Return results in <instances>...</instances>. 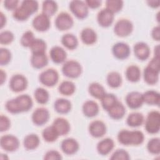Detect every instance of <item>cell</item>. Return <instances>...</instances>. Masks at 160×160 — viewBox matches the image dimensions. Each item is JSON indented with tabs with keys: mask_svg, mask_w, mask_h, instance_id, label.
Instances as JSON below:
<instances>
[{
	"mask_svg": "<svg viewBox=\"0 0 160 160\" xmlns=\"http://www.w3.org/2000/svg\"><path fill=\"white\" fill-rule=\"evenodd\" d=\"M160 128V113L157 111L150 112L145 121V129L149 134L158 133Z\"/></svg>",
	"mask_w": 160,
	"mask_h": 160,
	"instance_id": "cell-1",
	"label": "cell"
},
{
	"mask_svg": "<svg viewBox=\"0 0 160 160\" xmlns=\"http://www.w3.org/2000/svg\"><path fill=\"white\" fill-rule=\"evenodd\" d=\"M63 74L69 78H77L82 73V67L79 62L74 60L66 61L62 67Z\"/></svg>",
	"mask_w": 160,
	"mask_h": 160,
	"instance_id": "cell-2",
	"label": "cell"
},
{
	"mask_svg": "<svg viewBox=\"0 0 160 160\" xmlns=\"http://www.w3.org/2000/svg\"><path fill=\"white\" fill-rule=\"evenodd\" d=\"M41 83L47 87H52L59 80L58 72L54 69H48L42 71L39 76Z\"/></svg>",
	"mask_w": 160,
	"mask_h": 160,
	"instance_id": "cell-3",
	"label": "cell"
},
{
	"mask_svg": "<svg viewBox=\"0 0 160 160\" xmlns=\"http://www.w3.org/2000/svg\"><path fill=\"white\" fill-rule=\"evenodd\" d=\"M69 9L73 14L78 19H82L88 15L89 10L85 1L74 0L69 3Z\"/></svg>",
	"mask_w": 160,
	"mask_h": 160,
	"instance_id": "cell-4",
	"label": "cell"
},
{
	"mask_svg": "<svg viewBox=\"0 0 160 160\" xmlns=\"http://www.w3.org/2000/svg\"><path fill=\"white\" fill-rule=\"evenodd\" d=\"M132 22L126 19H121L116 22L114 28V33L119 37H126L132 31Z\"/></svg>",
	"mask_w": 160,
	"mask_h": 160,
	"instance_id": "cell-5",
	"label": "cell"
},
{
	"mask_svg": "<svg viewBox=\"0 0 160 160\" xmlns=\"http://www.w3.org/2000/svg\"><path fill=\"white\" fill-rule=\"evenodd\" d=\"M54 22L58 29L60 31H66L71 28L73 25L74 21L69 14L62 12L56 16Z\"/></svg>",
	"mask_w": 160,
	"mask_h": 160,
	"instance_id": "cell-6",
	"label": "cell"
},
{
	"mask_svg": "<svg viewBox=\"0 0 160 160\" xmlns=\"http://www.w3.org/2000/svg\"><path fill=\"white\" fill-rule=\"evenodd\" d=\"M0 145L6 151L13 152L19 148V141L16 136L11 134H7L1 138Z\"/></svg>",
	"mask_w": 160,
	"mask_h": 160,
	"instance_id": "cell-7",
	"label": "cell"
},
{
	"mask_svg": "<svg viewBox=\"0 0 160 160\" xmlns=\"http://www.w3.org/2000/svg\"><path fill=\"white\" fill-rule=\"evenodd\" d=\"M27 86L28 80L23 75L17 74L11 77L9 81V88L13 92H21L25 90Z\"/></svg>",
	"mask_w": 160,
	"mask_h": 160,
	"instance_id": "cell-8",
	"label": "cell"
},
{
	"mask_svg": "<svg viewBox=\"0 0 160 160\" xmlns=\"http://www.w3.org/2000/svg\"><path fill=\"white\" fill-rule=\"evenodd\" d=\"M49 17L43 13L39 14L35 16L32 22L34 29L39 32H44L50 28Z\"/></svg>",
	"mask_w": 160,
	"mask_h": 160,
	"instance_id": "cell-9",
	"label": "cell"
},
{
	"mask_svg": "<svg viewBox=\"0 0 160 160\" xmlns=\"http://www.w3.org/2000/svg\"><path fill=\"white\" fill-rule=\"evenodd\" d=\"M126 102L129 108L132 109H138L144 103L142 94L138 91H132L126 97Z\"/></svg>",
	"mask_w": 160,
	"mask_h": 160,
	"instance_id": "cell-10",
	"label": "cell"
},
{
	"mask_svg": "<svg viewBox=\"0 0 160 160\" xmlns=\"http://www.w3.org/2000/svg\"><path fill=\"white\" fill-rule=\"evenodd\" d=\"M49 119V112L44 108H37L32 114V121L36 126H42L48 121Z\"/></svg>",
	"mask_w": 160,
	"mask_h": 160,
	"instance_id": "cell-11",
	"label": "cell"
},
{
	"mask_svg": "<svg viewBox=\"0 0 160 160\" xmlns=\"http://www.w3.org/2000/svg\"><path fill=\"white\" fill-rule=\"evenodd\" d=\"M114 13L107 8L101 9L98 14L97 20L99 26L103 28L110 26L114 21Z\"/></svg>",
	"mask_w": 160,
	"mask_h": 160,
	"instance_id": "cell-12",
	"label": "cell"
},
{
	"mask_svg": "<svg viewBox=\"0 0 160 160\" xmlns=\"http://www.w3.org/2000/svg\"><path fill=\"white\" fill-rule=\"evenodd\" d=\"M112 52L114 57L118 59H124L129 57L131 51L129 46L124 42L116 43L112 48Z\"/></svg>",
	"mask_w": 160,
	"mask_h": 160,
	"instance_id": "cell-13",
	"label": "cell"
},
{
	"mask_svg": "<svg viewBox=\"0 0 160 160\" xmlns=\"http://www.w3.org/2000/svg\"><path fill=\"white\" fill-rule=\"evenodd\" d=\"M89 132L92 137L99 138L102 137L106 134V126L102 121L96 120L90 123Z\"/></svg>",
	"mask_w": 160,
	"mask_h": 160,
	"instance_id": "cell-14",
	"label": "cell"
},
{
	"mask_svg": "<svg viewBox=\"0 0 160 160\" xmlns=\"http://www.w3.org/2000/svg\"><path fill=\"white\" fill-rule=\"evenodd\" d=\"M79 146L78 141L73 138H67L64 139L61 144V150L68 155L75 154L79 149Z\"/></svg>",
	"mask_w": 160,
	"mask_h": 160,
	"instance_id": "cell-15",
	"label": "cell"
},
{
	"mask_svg": "<svg viewBox=\"0 0 160 160\" xmlns=\"http://www.w3.org/2000/svg\"><path fill=\"white\" fill-rule=\"evenodd\" d=\"M133 50L136 57L141 61L146 60L149 57L150 49L148 45L145 42H137L134 44Z\"/></svg>",
	"mask_w": 160,
	"mask_h": 160,
	"instance_id": "cell-16",
	"label": "cell"
},
{
	"mask_svg": "<svg viewBox=\"0 0 160 160\" xmlns=\"http://www.w3.org/2000/svg\"><path fill=\"white\" fill-rule=\"evenodd\" d=\"M59 136L66 135L70 131V124L64 118H58L53 121L52 124Z\"/></svg>",
	"mask_w": 160,
	"mask_h": 160,
	"instance_id": "cell-17",
	"label": "cell"
},
{
	"mask_svg": "<svg viewBox=\"0 0 160 160\" xmlns=\"http://www.w3.org/2000/svg\"><path fill=\"white\" fill-rule=\"evenodd\" d=\"M49 55L51 60L56 64L64 62L67 58V54L65 50L60 46H54L49 51Z\"/></svg>",
	"mask_w": 160,
	"mask_h": 160,
	"instance_id": "cell-18",
	"label": "cell"
},
{
	"mask_svg": "<svg viewBox=\"0 0 160 160\" xmlns=\"http://www.w3.org/2000/svg\"><path fill=\"white\" fill-rule=\"evenodd\" d=\"M109 116L114 119L118 120L122 119L126 113L124 106L118 101L108 111Z\"/></svg>",
	"mask_w": 160,
	"mask_h": 160,
	"instance_id": "cell-19",
	"label": "cell"
},
{
	"mask_svg": "<svg viewBox=\"0 0 160 160\" xmlns=\"http://www.w3.org/2000/svg\"><path fill=\"white\" fill-rule=\"evenodd\" d=\"M15 99L21 112L28 111L32 106V99L28 94L19 95L17 96Z\"/></svg>",
	"mask_w": 160,
	"mask_h": 160,
	"instance_id": "cell-20",
	"label": "cell"
},
{
	"mask_svg": "<svg viewBox=\"0 0 160 160\" xmlns=\"http://www.w3.org/2000/svg\"><path fill=\"white\" fill-rule=\"evenodd\" d=\"M159 71L154 69L150 68L147 66L143 72V76L144 81L150 85L155 84L158 82L159 80Z\"/></svg>",
	"mask_w": 160,
	"mask_h": 160,
	"instance_id": "cell-21",
	"label": "cell"
},
{
	"mask_svg": "<svg viewBox=\"0 0 160 160\" xmlns=\"http://www.w3.org/2000/svg\"><path fill=\"white\" fill-rule=\"evenodd\" d=\"M114 143L112 139L105 138L100 141L97 144V151L101 155L105 156L108 154L114 148Z\"/></svg>",
	"mask_w": 160,
	"mask_h": 160,
	"instance_id": "cell-22",
	"label": "cell"
},
{
	"mask_svg": "<svg viewBox=\"0 0 160 160\" xmlns=\"http://www.w3.org/2000/svg\"><path fill=\"white\" fill-rule=\"evenodd\" d=\"M31 64L35 69H41L48 64V58L46 53L32 54L31 58Z\"/></svg>",
	"mask_w": 160,
	"mask_h": 160,
	"instance_id": "cell-23",
	"label": "cell"
},
{
	"mask_svg": "<svg viewBox=\"0 0 160 160\" xmlns=\"http://www.w3.org/2000/svg\"><path fill=\"white\" fill-rule=\"evenodd\" d=\"M82 112L88 118L94 117L99 112V106L94 101H87L82 105Z\"/></svg>",
	"mask_w": 160,
	"mask_h": 160,
	"instance_id": "cell-24",
	"label": "cell"
},
{
	"mask_svg": "<svg viewBox=\"0 0 160 160\" xmlns=\"http://www.w3.org/2000/svg\"><path fill=\"white\" fill-rule=\"evenodd\" d=\"M81 39L84 44L91 45L96 42L97 34L92 29L86 28L83 29L81 32Z\"/></svg>",
	"mask_w": 160,
	"mask_h": 160,
	"instance_id": "cell-25",
	"label": "cell"
},
{
	"mask_svg": "<svg viewBox=\"0 0 160 160\" xmlns=\"http://www.w3.org/2000/svg\"><path fill=\"white\" fill-rule=\"evenodd\" d=\"M55 111L60 114H66L71 109V102L64 98L58 99L54 104Z\"/></svg>",
	"mask_w": 160,
	"mask_h": 160,
	"instance_id": "cell-26",
	"label": "cell"
},
{
	"mask_svg": "<svg viewBox=\"0 0 160 160\" xmlns=\"http://www.w3.org/2000/svg\"><path fill=\"white\" fill-rule=\"evenodd\" d=\"M144 102L150 105H159L160 94L155 91H148L142 94Z\"/></svg>",
	"mask_w": 160,
	"mask_h": 160,
	"instance_id": "cell-27",
	"label": "cell"
},
{
	"mask_svg": "<svg viewBox=\"0 0 160 160\" xmlns=\"http://www.w3.org/2000/svg\"><path fill=\"white\" fill-rule=\"evenodd\" d=\"M126 77L130 82H138L141 78L140 69L136 65H131L128 66L126 70Z\"/></svg>",
	"mask_w": 160,
	"mask_h": 160,
	"instance_id": "cell-28",
	"label": "cell"
},
{
	"mask_svg": "<svg viewBox=\"0 0 160 160\" xmlns=\"http://www.w3.org/2000/svg\"><path fill=\"white\" fill-rule=\"evenodd\" d=\"M144 122L143 115L138 112L131 113L127 118V124L132 128H136L141 126Z\"/></svg>",
	"mask_w": 160,
	"mask_h": 160,
	"instance_id": "cell-29",
	"label": "cell"
},
{
	"mask_svg": "<svg viewBox=\"0 0 160 160\" xmlns=\"http://www.w3.org/2000/svg\"><path fill=\"white\" fill-rule=\"evenodd\" d=\"M39 142L40 140L38 136L35 134H30L24 138L23 144L26 149L33 150L38 147Z\"/></svg>",
	"mask_w": 160,
	"mask_h": 160,
	"instance_id": "cell-30",
	"label": "cell"
},
{
	"mask_svg": "<svg viewBox=\"0 0 160 160\" xmlns=\"http://www.w3.org/2000/svg\"><path fill=\"white\" fill-rule=\"evenodd\" d=\"M89 94L96 99H101L106 93L104 87L98 82H92L88 87Z\"/></svg>",
	"mask_w": 160,
	"mask_h": 160,
	"instance_id": "cell-31",
	"label": "cell"
},
{
	"mask_svg": "<svg viewBox=\"0 0 160 160\" xmlns=\"http://www.w3.org/2000/svg\"><path fill=\"white\" fill-rule=\"evenodd\" d=\"M61 42L64 46L70 50L76 49L78 45V41L77 38L72 34L70 33L64 34L62 36Z\"/></svg>",
	"mask_w": 160,
	"mask_h": 160,
	"instance_id": "cell-32",
	"label": "cell"
},
{
	"mask_svg": "<svg viewBox=\"0 0 160 160\" xmlns=\"http://www.w3.org/2000/svg\"><path fill=\"white\" fill-rule=\"evenodd\" d=\"M42 13L48 16V17L53 16L58 10V4L57 3L51 0L44 1L42 2Z\"/></svg>",
	"mask_w": 160,
	"mask_h": 160,
	"instance_id": "cell-33",
	"label": "cell"
},
{
	"mask_svg": "<svg viewBox=\"0 0 160 160\" xmlns=\"http://www.w3.org/2000/svg\"><path fill=\"white\" fill-rule=\"evenodd\" d=\"M107 83L112 88H117L121 85L122 78L118 72H109L107 76Z\"/></svg>",
	"mask_w": 160,
	"mask_h": 160,
	"instance_id": "cell-34",
	"label": "cell"
},
{
	"mask_svg": "<svg viewBox=\"0 0 160 160\" xmlns=\"http://www.w3.org/2000/svg\"><path fill=\"white\" fill-rule=\"evenodd\" d=\"M75 85L70 81H64L59 86V92L64 96H71L75 91Z\"/></svg>",
	"mask_w": 160,
	"mask_h": 160,
	"instance_id": "cell-35",
	"label": "cell"
},
{
	"mask_svg": "<svg viewBox=\"0 0 160 160\" xmlns=\"http://www.w3.org/2000/svg\"><path fill=\"white\" fill-rule=\"evenodd\" d=\"M42 136L44 141L48 142H52L58 138L59 135L53 128L52 126L46 127L42 132Z\"/></svg>",
	"mask_w": 160,
	"mask_h": 160,
	"instance_id": "cell-36",
	"label": "cell"
},
{
	"mask_svg": "<svg viewBox=\"0 0 160 160\" xmlns=\"http://www.w3.org/2000/svg\"><path fill=\"white\" fill-rule=\"evenodd\" d=\"M118 101L116 96L111 93H106L101 99V105L103 109L108 111Z\"/></svg>",
	"mask_w": 160,
	"mask_h": 160,
	"instance_id": "cell-37",
	"label": "cell"
},
{
	"mask_svg": "<svg viewBox=\"0 0 160 160\" xmlns=\"http://www.w3.org/2000/svg\"><path fill=\"white\" fill-rule=\"evenodd\" d=\"M32 54L45 53L46 43L41 39H35L30 46Z\"/></svg>",
	"mask_w": 160,
	"mask_h": 160,
	"instance_id": "cell-38",
	"label": "cell"
},
{
	"mask_svg": "<svg viewBox=\"0 0 160 160\" xmlns=\"http://www.w3.org/2000/svg\"><path fill=\"white\" fill-rule=\"evenodd\" d=\"M34 96L36 101L41 104H46L49 98V92L42 88H37L34 91Z\"/></svg>",
	"mask_w": 160,
	"mask_h": 160,
	"instance_id": "cell-39",
	"label": "cell"
},
{
	"mask_svg": "<svg viewBox=\"0 0 160 160\" xmlns=\"http://www.w3.org/2000/svg\"><path fill=\"white\" fill-rule=\"evenodd\" d=\"M31 14L22 6H20L19 7H18L12 13L13 18L19 21H24L27 20L30 16Z\"/></svg>",
	"mask_w": 160,
	"mask_h": 160,
	"instance_id": "cell-40",
	"label": "cell"
},
{
	"mask_svg": "<svg viewBox=\"0 0 160 160\" xmlns=\"http://www.w3.org/2000/svg\"><path fill=\"white\" fill-rule=\"evenodd\" d=\"M144 139L143 133L140 131H130V145L141 144Z\"/></svg>",
	"mask_w": 160,
	"mask_h": 160,
	"instance_id": "cell-41",
	"label": "cell"
},
{
	"mask_svg": "<svg viewBox=\"0 0 160 160\" xmlns=\"http://www.w3.org/2000/svg\"><path fill=\"white\" fill-rule=\"evenodd\" d=\"M148 151L152 154H159L160 152V139L154 138L150 139L147 144Z\"/></svg>",
	"mask_w": 160,
	"mask_h": 160,
	"instance_id": "cell-42",
	"label": "cell"
},
{
	"mask_svg": "<svg viewBox=\"0 0 160 160\" xmlns=\"http://www.w3.org/2000/svg\"><path fill=\"white\" fill-rule=\"evenodd\" d=\"M106 8L114 14L121 10L123 6V1L121 0H108L106 1Z\"/></svg>",
	"mask_w": 160,
	"mask_h": 160,
	"instance_id": "cell-43",
	"label": "cell"
},
{
	"mask_svg": "<svg viewBox=\"0 0 160 160\" xmlns=\"http://www.w3.org/2000/svg\"><path fill=\"white\" fill-rule=\"evenodd\" d=\"M36 38H34V34L31 31H26L21 38V44L22 46L26 48H30L32 42Z\"/></svg>",
	"mask_w": 160,
	"mask_h": 160,
	"instance_id": "cell-44",
	"label": "cell"
},
{
	"mask_svg": "<svg viewBox=\"0 0 160 160\" xmlns=\"http://www.w3.org/2000/svg\"><path fill=\"white\" fill-rule=\"evenodd\" d=\"M21 6H22L24 8H25L31 15L35 13L39 8L38 2L36 1L32 0H26L23 1L21 2Z\"/></svg>",
	"mask_w": 160,
	"mask_h": 160,
	"instance_id": "cell-45",
	"label": "cell"
},
{
	"mask_svg": "<svg viewBox=\"0 0 160 160\" xmlns=\"http://www.w3.org/2000/svg\"><path fill=\"white\" fill-rule=\"evenodd\" d=\"M118 140L121 144L130 145V131L124 129L120 131L118 134Z\"/></svg>",
	"mask_w": 160,
	"mask_h": 160,
	"instance_id": "cell-46",
	"label": "cell"
},
{
	"mask_svg": "<svg viewBox=\"0 0 160 160\" xmlns=\"http://www.w3.org/2000/svg\"><path fill=\"white\" fill-rule=\"evenodd\" d=\"M11 53L6 48H1L0 49V64L1 66L7 65L11 61Z\"/></svg>",
	"mask_w": 160,
	"mask_h": 160,
	"instance_id": "cell-47",
	"label": "cell"
},
{
	"mask_svg": "<svg viewBox=\"0 0 160 160\" xmlns=\"http://www.w3.org/2000/svg\"><path fill=\"white\" fill-rule=\"evenodd\" d=\"M14 38V34L9 31H4L0 33V43L2 44H9L11 43Z\"/></svg>",
	"mask_w": 160,
	"mask_h": 160,
	"instance_id": "cell-48",
	"label": "cell"
},
{
	"mask_svg": "<svg viewBox=\"0 0 160 160\" xmlns=\"http://www.w3.org/2000/svg\"><path fill=\"white\" fill-rule=\"evenodd\" d=\"M112 160H129L130 159L129 153L124 149L116 150L110 158Z\"/></svg>",
	"mask_w": 160,
	"mask_h": 160,
	"instance_id": "cell-49",
	"label": "cell"
},
{
	"mask_svg": "<svg viewBox=\"0 0 160 160\" xmlns=\"http://www.w3.org/2000/svg\"><path fill=\"white\" fill-rule=\"evenodd\" d=\"M5 107L7 111L10 113L18 114L21 112L15 98L8 101L6 103Z\"/></svg>",
	"mask_w": 160,
	"mask_h": 160,
	"instance_id": "cell-50",
	"label": "cell"
},
{
	"mask_svg": "<svg viewBox=\"0 0 160 160\" xmlns=\"http://www.w3.org/2000/svg\"><path fill=\"white\" fill-rule=\"evenodd\" d=\"M11 126V121L9 119L4 115L0 117V131L4 132L9 129Z\"/></svg>",
	"mask_w": 160,
	"mask_h": 160,
	"instance_id": "cell-51",
	"label": "cell"
},
{
	"mask_svg": "<svg viewBox=\"0 0 160 160\" xmlns=\"http://www.w3.org/2000/svg\"><path fill=\"white\" fill-rule=\"evenodd\" d=\"M44 158L46 160H61L62 156L58 151L51 150L46 153Z\"/></svg>",
	"mask_w": 160,
	"mask_h": 160,
	"instance_id": "cell-52",
	"label": "cell"
},
{
	"mask_svg": "<svg viewBox=\"0 0 160 160\" xmlns=\"http://www.w3.org/2000/svg\"><path fill=\"white\" fill-rule=\"evenodd\" d=\"M18 0H6L4 1V6L8 10L14 11L18 8Z\"/></svg>",
	"mask_w": 160,
	"mask_h": 160,
	"instance_id": "cell-53",
	"label": "cell"
},
{
	"mask_svg": "<svg viewBox=\"0 0 160 160\" xmlns=\"http://www.w3.org/2000/svg\"><path fill=\"white\" fill-rule=\"evenodd\" d=\"M148 66L152 69L159 71V56H154V58L149 61Z\"/></svg>",
	"mask_w": 160,
	"mask_h": 160,
	"instance_id": "cell-54",
	"label": "cell"
},
{
	"mask_svg": "<svg viewBox=\"0 0 160 160\" xmlns=\"http://www.w3.org/2000/svg\"><path fill=\"white\" fill-rule=\"evenodd\" d=\"M88 8L96 9L99 8L101 4V1L99 0H87L85 1Z\"/></svg>",
	"mask_w": 160,
	"mask_h": 160,
	"instance_id": "cell-55",
	"label": "cell"
},
{
	"mask_svg": "<svg viewBox=\"0 0 160 160\" xmlns=\"http://www.w3.org/2000/svg\"><path fill=\"white\" fill-rule=\"evenodd\" d=\"M152 38L156 41H159L160 39V27L159 26L154 27L151 32Z\"/></svg>",
	"mask_w": 160,
	"mask_h": 160,
	"instance_id": "cell-56",
	"label": "cell"
},
{
	"mask_svg": "<svg viewBox=\"0 0 160 160\" xmlns=\"http://www.w3.org/2000/svg\"><path fill=\"white\" fill-rule=\"evenodd\" d=\"M6 23V18L5 15L1 12H0V28L2 29Z\"/></svg>",
	"mask_w": 160,
	"mask_h": 160,
	"instance_id": "cell-57",
	"label": "cell"
},
{
	"mask_svg": "<svg viewBox=\"0 0 160 160\" xmlns=\"http://www.w3.org/2000/svg\"><path fill=\"white\" fill-rule=\"evenodd\" d=\"M147 3L148 4V5L152 8H158L159 6V3L160 1H147Z\"/></svg>",
	"mask_w": 160,
	"mask_h": 160,
	"instance_id": "cell-58",
	"label": "cell"
},
{
	"mask_svg": "<svg viewBox=\"0 0 160 160\" xmlns=\"http://www.w3.org/2000/svg\"><path fill=\"white\" fill-rule=\"evenodd\" d=\"M6 73L2 69H1V71H0V81H1V85L6 81Z\"/></svg>",
	"mask_w": 160,
	"mask_h": 160,
	"instance_id": "cell-59",
	"label": "cell"
}]
</instances>
